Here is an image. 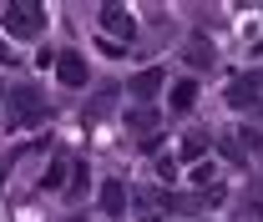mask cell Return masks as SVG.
<instances>
[{
  "instance_id": "52a82bcc",
  "label": "cell",
  "mask_w": 263,
  "mask_h": 222,
  "mask_svg": "<svg viewBox=\"0 0 263 222\" xmlns=\"http://www.w3.org/2000/svg\"><path fill=\"white\" fill-rule=\"evenodd\" d=\"M101 26L117 31V35H132V15L122 10V5H101Z\"/></svg>"
},
{
  "instance_id": "9c48e42d",
  "label": "cell",
  "mask_w": 263,
  "mask_h": 222,
  "mask_svg": "<svg viewBox=\"0 0 263 222\" xmlns=\"http://www.w3.org/2000/svg\"><path fill=\"white\" fill-rule=\"evenodd\" d=\"M193 96H197L193 81H177V86H172V111H187V106H193Z\"/></svg>"
},
{
  "instance_id": "5b68a950",
  "label": "cell",
  "mask_w": 263,
  "mask_h": 222,
  "mask_svg": "<svg viewBox=\"0 0 263 222\" xmlns=\"http://www.w3.org/2000/svg\"><path fill=\"white\" fill-rule=\"evenodd\" d=\"M162 81H167V71H162V66H152V71H142V76L132 81V96H137V101H147V96L162 91Z\"/></svg>"
},
{
  "instance_id": "5bb4252c",
  "label": "cell",
  "mask_w": 263,
  "mask_h": 222,
  "mask_svg": "<svg viewBox=\"0 0 263 222\" xmlns=\"http://www.w3.org/2000/svg\"><path fill=\"white\" fill-rule=\"evenodd\" d=\"M71 222H76V217H71Z\"/></svg>"
},
{
  "instance_id": "4fadbf2b",
  "label": "cell",
  "mask_w": 263,
  "mask_h": 222,
  "mask_svg": "<svg viewBox=\"0 0 263 222\" xmlns=\"http://www.w3.org/2000/svg\"><path fill=\"white\" fill-rule=\"evenodd\" d=\"M258 86H263V76H258Z\"/></svg>"
},
{
  "instance_id": "277c9868",
  "label": "cell",
  "mask_w": 263,
  "mask_h": 222,
  "mask_svg": "<svg viewBox=\"0 0 263 222\" xmlns=\"http://www.w3.org/2000/svg\"><path fill=\"white\" fill-rule=\"evenodd\" d=\"M258 96H263V86L253 81V76H238V81L228 86V101H233V106H243V111H253V106H258Z\"/></svg>"
},
{
  "instance_id": "6da1fadb",
  "label": "cell",
  "mask_w": 263,
  "mask_h": 222,
  "mask_svg": "<svg viewBox=\"0 0 263 222\" xmlns=\"http://www.w3.org/2000/svg\"><path fill=\"white\" fill-rule=\"evenodd\" d=\"M46 116H51V106H46V96L35 91L31 81L10 86V127H41Z\"/></svg>"
},
{
  "instance_id": "30bf717a",
  "label": "cell",
  "mask_w": 263,
  "mask_h": 222,
  "mask_svg": "<svg viewBox=\"0 0 263 222\" xmlns=\"http://www.w3.org/2000/svg\"><path fill=\"white\" fill-rule=\"evenodd\" d=\"M187 61H193V66H208V61H213V46H208V41H193V46H187Z\"/></svg>"
},
{
  "instance_id": "7c38bea8",
  "label": "cell",
  "mask_w": 263,
  "mask_h": 222,
  "mask_svg": "<svg viewBox=\"0 0 263 222\" xmlns=\"http://www.w3.org/2000/svg\"><path fill=\"white\" fill-rule=\"evenodd\" d=\"M0 101H5V86H0Z\"/></svg>"
},
{
  "instance_id": "ba28073f",
  "label": "cell",
  "mask_w": 263,
  "mask_h": 222,
  "mask_svg": "<svg viewBox=\"0 0 263 222\" xmlns=\"http://www.w3.org/2000/svg\"><path fill=\"white\" fill-rule=\"evenodd\" d=\"M127 127L137 131V136H152V127H157V111H147V106H132V111H127Z\"/></svg>"
},
{
  "instance_id": "8fae6325",
  "label": "cell",
  "mask_w": 263,
  "mask_h": 222,
  "mask_svg": "<svg viewBox=\"0 0 263 222\" xmlns=\"http://www.w3.org/2000/svg\"><path fill=\"white\" fill-rule=\"evenodd\" d=\"M182 152H187V157H202V152H208V142H202V136H187V142H182Z\"/></svg>"
},
{
  "instance_id": "7a4b0ae2",
  "label": "cell",
  "mask_w": 263,
  "mask_h": 222,
  "mask_svg": "<svg viewBox=\"0 0 263 222\" xmlns=\"http://www.w3.org/2000/svg\"><path fill=\"white\" fill-rule=\"evenodd\" d=\"M0 26L15 35V41H31V35H41V26H46V10H41V5H26V0H15V5L0 10Z\"/></svg>"
},
{
  "instance_id": "8992f818",
  "label": "cell",
  "mask_w": 263,
  "mask_h": 222,
  "mask_svg": "<svg viewBox=\"0 0 263 222\" xmlns=\"http://www.w3.org/2000/svg\"><path fill=\"white\" fill-rule=\"evenodd\" d=\"M101 212H106V217H122V212H127V192H122V182H106V187H101Z\"/></svg>"
},
{
  "instance_id": "3957f363",
  "label": "cell",
  "mask_w": 263,
  "mask_h": 222,
  "mask_svg": "<svg viewBox=\"0 0 263 222\" xmlns=\"http://www.w3.org/2000/svg\"><path fill=\"white\" fill-rule=\"evenodd\" d=\"M56 76H61L66 86H86V81H91V71H86V61H81L76 51H61V56H56Z\"/></svg>"
}]
</instances>
